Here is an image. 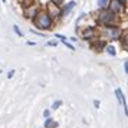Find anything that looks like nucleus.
Returning a JSON list of instances; mask_svg holds the SVG:
<instances>
[{
    "instance_id": "nucleus-1",
    "label": "nucleus",
    "mask_w": 128,
    "mask_h": 128,
    "mask_svg": "<svg viewBox=\"0 0 128 128\" xmlns=\"http://www.w3.org/2000/svg\"><path fill=\"white\" fill-rule=\"evenodd\" d=\"M35 24L39 28V29H49L50 24H52V20H50V16L48 13H38L35 18Z\"/></svg>"
},
{
    "instance_id": "nucleus-6",
    "label": "nucleus",
    "mask_w": 128,
    "mask_h": 128,
    "mask_svg": "<svg viewBox=\"0 0 128 128\" xmlns=\"http://www.w3.org/2000/svg\"><path fill=\"white\" fill-rule=\"evenodd\" d=\"M48 9H49V12H50L52 16H60V14H62V12L58 9V6H55L53 3H49V4H48Z\"/></svg>"
},
{
    "instance_id": "nucleus-9",
    "label": "nucleus",
    "mask_w": 128,
    "mask_h": 128,
    "mask_svg": "<svg viewBox=\"0 0 128 128\" xmlns=\"http://www.w3.org/2000/svg\"><path fill=\"white\" fill-rule=\"evenodd\" d=\"M122 48L125 50H128V32H125L124 36H122Z\"/></svg>"
},
{
    "instance_id": "nucleus-12",
    "label": "nucleus",
    "mask_w": 128,
    "mask_h": 128,
    "mask_svg": "<svg viewBox=\"0 0 128 128\" xmlns=\"http://www.w3.org/2000/svg\"><path fill=\"white\" fill-rule=\"evenodd\" d=\"M106 52L110 53V55H112V56H115V49H114V46H106Z\"/></svg>"
},
{
    "instance_id": "nucleus-16",
    "label": "nucleus",
    "mask_w": 128,
    "mask_h": 128,
    "mask_svg": "<svg viewBox=\"0 0 128 128\" xmlns=\"http://www.w3.org/2000/svg\"><path fill=\"white\" fill-rule=\"evenodd\" d=\"M106 2H108V0H98V3H99V6L101 7H104L105 4H106Z\"/></svg>"
},
{
    "instance_id": "nucleus-2",
    "label": "nucleus",
    "mask_w": 128,
    "mask_h": 128,
    "mask_svg": "<svg viewBox=\"0 0 128 128\" xmlns=\"http://www.w3.org/2000/svg\"><path fill=\"white\" fill-rule=\"evenodd\" d=\"M98 20L101 22V23H104V24H110V23H112V22L115 20V14H114L112 12H110V10H102V12L99 13Z\"/></svg>"
},
{
    "instance_id": "nucleus-13",
    "label": "nucleus",
    "mask_w": 128,
    "mask_h": 128,
    "mask_svg": "<svg viewBox=\"0 0 128 128\" xmlns=\"http://www.w3.org/2000/svg\"><path fill=\"white\" fill-rule=\"evenodd\" d=\"M102 46H104V42H101V40H99V42H95V43L92 45L94 49H98V48H102Z\"/></svg>"
},
{
    "instance_id": "nucleus-18",
    "label": "nucleus",
    "mask_w": 128,
    "mask_h": 128,
    "mask_svg": "<svg viewBox=\"0 0 128 128\" xmlns=\"http://www.w3.org/2000/svg\"><path fill=\"white\" fill-rule=\"evenodd\" d=\"M125 74H128V60H125Z\"/></svg>"
},
{
    "instance_id": "nucleus-3",
    "label": "nucleus",
    "mask_w": 128,
    "mask_h": 128,
    "mask_svg": "<svg viewBox=\"0 0 128 128\" xmlns=\"http://www.w3.org/2000/svg\"><path fill=\"white\" fill-rule=\"evenodd\" d=\"M104 35L106 36L108 39H118L120 35H121V30L118 29V28H105Z\"/></svg>"
},
{
    "instance_id": "nucleus-19",
    "label": "nucleus",
    "mask_w": 128,
    "mask_h": 128,
    "mask_svg": "<svg viewBox=\"0 0 128 128\" xmlns=\"http://www.w3.org/2000/svg\"><path fill=\"white\" fill-rule=\"evenodd\" d=\"M13 74H14V70H10V72L7 74V76H9V78H12V76H13Z\"/></svg>"
},
{
    "instance_id": "nucleus-5",
    "label": "nucleus",
    "mask_w": 128,
    "mask_h": 128,
    "mask_svg": "<svg viewBox=\"0 0 128 128\" xmlns=\"http://www.w3.org/2000/svg\"><path fill=\"white\" fill-rule=\"evenodd\" d=\"M38 9H39V6H38V4H35L33 7H28V9L24 10V16H26V18H33V16H36Z\"/></svg>"
},
{
    "instance_id": "nucleus-14",
    "label": "nucleus",
    "mask_w": 128,
    "mask_h": 128,
    "mask_svg": "<svg viewBox=\"0 0 128 128\" xmlns=\"http://www.w3.org/2000/svg\"><path fill=\"white\" fill-rule=\"evenodd\" d=\"M13 30H14V32H16V33H18L19 36H23V33H22V30L19 29V26H16V24H14V26H13Z\"/></svg>"
},
{
    "instance_id": "nucleus-11",
    "label": "nucleus",
    "mask_w": 128,
    "mask_h": 128,
    "mask_svg": "<svg viewBox=\"0 0 128 128\" xmlns=\"http://www.w3.org/2000/svg\"><path fill=\"white\" fill-rule=\"evenodd\" d=\"M115 95L118 96V102H120V104H124V102H125V99L122 98V92H121V89H116V91H115Z\"/></svg>"
},
{
    "instance_id": "nucleus-8",
    "label": "nucleus",
    "mask_w": 128,
    "mask_h": 128,
    "mask_svg": "<svg viewBox=\"0 0 128 128\" xmlns=\"http://www.w3.org/2000/svg\"><path fill=\"white\" fill-rule=\"evenodd\" d=\"M75 4H76L75 2H69V3H68V6H66V7L64 9V12H62V13H64V14H68V13H69L70 10H72V9L75 7Z\"/></svg>"
},
{
    "instance_id": "nucleus-17",
    "label": "nucleus",
    "mask_w": 128,
    "mask_h": 128,
    "mask_svg": "<svg viewBox=\"0 0 128 128\" xmlns=\"http://www.w3.org/2000/svg\"><path fill=\"white\" fill-rule=\"evenodd\" d=\"M53 3H55V4H56V6H59V4H60V3H64V0H53Z\"/></svg>"
},
{
    "instance_id": "nucleus-15",
    "label": "nucleus",
    "mask_w": 128,
    "mask_h": 128,
    "mask_svg": "<svg viewBox=\"0 0 128 128\" xmlns=\"http://www.w3.org/2000/svg\"><path fill=\"white\" fill-rule=\"evenodd\" d=\"M60 105H62V101H56V102H53L52 108H53V110H56V108H59Z\"/></svg>"
},
{
    "instance_id": "nucleus-10",
    "label": "nucleus",
    "mask_w": 128,
    "mask_h": 128,
    "mask_svg": "<svg viewBox=\"0 0 128 128\" xmlns=\"http://www.w3.org/2000/svg\"><path fill=\"white\" fill-rule=\"evenodd\" d=\"M56 127V122L50 120V118H48L46 121H45V128H55Z\"/></svg>"
},
{
    "instance_id": "nucleus-21",
    "label": "nucleus",
    "mask_w": 128,
    "mask_h": 128,
    "mask_svg": "<svg viewBox=\"0 0 128 128\" xmlns=\"http://www.w3.org/2000/svg\"><path fill=\"white\" fill-rule=\"evenodd\" d=\"M3 2H6V0H3Z\"/></svg>"
},
{
    "instance_id": "nucleus-7",
    "label": "nucleus",
    "mask_w": 128,
    "mask_h": 128,
    "mask_svg": "<svg viewBox=\"0 0 128 128\" xmlns=\"http://www.w3.org/2000/svg\"><path fill=\"white\" fill-rule=\"evenodd\" d=\"M95 33H96V32H95L94 28H88V29H85L84 32H82V36H84L85 39H91V38L95 36Z\"/></svg>"
},
{
    "instance_id": "nucleus-4",
    "label": "nucleus",
    "mask_w": 128,
    "mask_h": 128,
    "mask_svg": "<svg viewBox=\"0 0 128 128\" xmlns=\"http://www.w3.org/2000/svg\"><path fill=\"white\" fill-rule=\"evenodd\" d=\"M122 9H124V4H122L121 0H111L110 2V12L120 13L122 12Z\"/></svg>"
},
{
    "instance_id": "nucleus-20",
    "label": "nucleus",
    "mask_w": 128,
    "mask_h": 128,
    "mask_svg": "<svg viewBox=\"0 0 128 128\" xmlns=\"http://www.w3.org/2000/svg\"><path fill=\"white\" fill-rule=\"evenodd\" d=\"M121 2H127V0H121Z\"/></svg>"
}]
</instances>
